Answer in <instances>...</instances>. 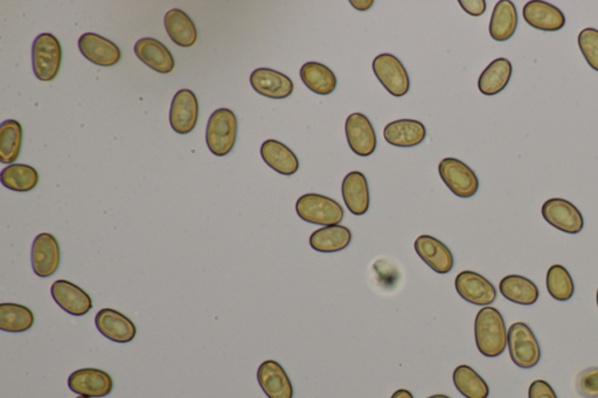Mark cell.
<instances>
[{
  "mask_svg": "<svg viewBox=\"0 0 598 398\" xmlns=\"http://www.w3.org/2000/svg\"><path fill=\"white\" fill-rule=\"evenodd\" d=\"M296 212L303 221L322 227L339 225L345 217L336 200L316 193L302 195L296 202Z\"/></svg>",
  "mask_w": 598,
  "mask_h": 398,
  "instance_id": "cell-3",
  "label": "cell"
},
{
  "mask_svg": "<svg viewBox=\"0 0 598 398\" xmlns=\"http://www.w3.org/2000/svg\"><path fill=\"white\" fill-rule=\"evenodd\" d=\"M438 173L446 187L458 198H472L480 190L476 173L456 158L444 159L438 165Z\"/></svg>",
  "mask_w": 598,
  "mask_h": 398,
  "instance_id": "cell-6",
  "label": "cell"
},
{
  "mask_svg": "<svg viewBox=\"0 0 598 398\" xmlns=\"http://www.w3.org/2000/svg\"><path fill=\"white\" fill-rule=\"evenodd\" d=\"M541 214L547 224L564 233L579 234L584 227L579 208L565 199H549L542 205Z\"/></svg>",
  "mask_w": 598,
  "mask_h": 398,
  "instance_id": "cell-8",
  "label": "cell"
},
{
  "mask_svg": "<svg viewBox=\"0 0 598 398\" xmlns=\"http://www.w3.org/2000/svg\"><path fill=\"white\" fill-rule=\"evenodd\" d=\"M508 329L500 310L484 306L474 320V340L481 356L498 357L508 347Z\"/></svg>",
  "mask_w": 598,
  "mask_h": 398,
  "instance_id": "cell-1",
  "label": "cell"
},
{
  "mask_svg": "<svg viewBox=\"0 0 598 398\" xmlns=\"http://www.w3.org/2000/svg\"><path fill=\"white\" fill-rule=\"evenodd\" d=\"M34 314L26 306L14 302L0 304V329L10 333H23L33 328Z\"/></svg>",
  "mask_w": 598,
  "mask_h": 398,
  "instance_id": "cell-31",
  "label": "cell"
},
{
  "mask_svg": "<svg viewBox=\"0 0 598 398\" xmlns=\"http://www.w3.org/2000/svg\"><path fill=\"white\" fill-rule=\"evenodd\" d=\"M596 300H597V306H598V290H597V294H596Z\"/></svg>",
  "mask_w": 598,
  "mask_h": 398,
  "instance_id": "cell-44",
  "label": "cell"
},
{
  "mask_svg": "<svg viewBox=\"0 0 598 398\" xmlns=\"http://www.w3.org/2000/svg\"><path fill=\"white\" fill-rule=\"evenodd\" d=\"M458 3H460L462 9L469 15H472V17H481V15L485 14V0H460Z\"/></svg>",
  "mask_w": 598,
  "mask_h": 398,
  "instance_id": "cell-39",
  "label": "cell"
},
{
  "mask_svg": "<svg viewBox=\"0 0 598 398\" xmlns=\"http://www.w3.org/2000/svg\"><path fill=\"white\" fill-rule=\"evenodd\" d=\"M23 144V126L14 119L0 125V162L12 165L17 161Z\"/></svg>",
  "mask_w": 598,
  "mask_h": 398,
  "instance_id": "cell-34",
  "label": "cell"
},
{
  "mask_svg": "<svg viewBox=\"0 0 598 398\" xmlns=\"http://www.w3.org/2000/svg\"><path fill=\"white\" fill-rule=\"evenodd\" d=\"M548 293L557 301H568L572 300L575 292L573 278L565 266L554 264L550 266L546 277Z\"/></svg>",
  "mask_w": 598,
  "mask_h": 398,
  "instance_id": "cell-35",
  "label": "cell"
},
{
  "mask_svg": "<svg viewBox=\"0 0 598 398\" xmlns=\"http://www.w3.org/2000/svg\"><path fill=\"white\" fill-rule=\"evenodd\" d=\"M500 290L509 301L525 306L536 304L540 296L536 282L520 274H509L502 278Z\"/></svg>",
  "mask_w": 598,
  "mask_h": 398,
  "instance_id": "cell-27",
  "label": "cell"
},
{
  "mask_svg": "<svg viewBox=\"0 0 598 398\" xmlns=\"http://www.w3.org/2000/svg\"><path fill=\"white\" fill-rule=\"evenodd\" d=\"M258 384L268 398H294V387L277 361L266 360L257 369Z\"/></svg>",
  "mask_w": 598,
  "mask_h": 398,
  "instance_id": "cell-19",
  "label": "cell"
},
{
  "mask_svg": "<svg viewBox=\"0 0 598 398\" xmlns=\"http://www.w3.org/2000/svg\"><path fill=\"white\" fill-rule=\"evenodd\" d=\"M301 79L309 90L314 94H332L337 88V78L333 71L319 62H306L301 69Z\"/></svg>",
  "mask_w": 598,
  "mask_h": 398,
  "instance_id": "cell-30",
  "label": "cell"
},
{
  "mask_svg": "<svg viewBox=\"0 0 598 398\" xmlns=\"http://www.w3.org/2000/svg\"><path fill=\"white\" fill-rule=\"evenodd\" d=\"M456 292L465 301L478 306L491 305L497 300V290L489 280L481 273L462 272L454 281Z\"/></svg>",
  "mask_w": 598,
  "mask_h": 398,
  "instance_id": "cell-9",
  "label": "cell"
},
{
  "mask_svg": "<svg viewBox=\"0 0 598 398\" xmlns=\"http://www.w3.org/2000/svg\"><path fill=\"white\" fill-rule=\"evenodd\" d=\"M581 53L585 61L595 71H598V30L584 29L577 38Z\"/></svg>",
  "mask_w": 598,
  "mask_h": 398,
  "instance_id": "cell-36",
  "label": "cell"
},
{
  "mask_svg": "<svg viewBox=\"0 0 598 398\" xmlns=\"http://www.w3.org/2000/svg\"><path fill=\"white\" fill-rule=\"evenodd\" d=\"M342 199L350 213L361 217L369 212L370 197L369 182L364 173L350 172L341 184Z\"/></svg>",
  "mask_w": 598,
  "mask_h": 398,
  "instance_id": "cell-21",
  "label": "cell"
},
{
  "mask_svg": "<svg viewBox=\"0 0 598 398\" xmlns=\"http://www.w3.org/2000/svg\"><path fill=\"white\" fill-rule=\"evenodd\" d=\"M513 67L509 60L500 58L494 60L478 79V89L486 97H494L508 87L512 78Z\"/></svg>",
  "mask_w": 598,
  "mask_h": 398,
  "instance_id": "cell-26",
  "label": "cell"
},
{
  "mask_svg": "<svg viewBox=\"0 0 598 398\" xmlns=\"http://www.w3.org/2000/svg\"><path fill=\"white\" fill-rule=\"evenodd\" d=\"M508 347L513 364L522 369L536 367L541 360V348L536 334L528 324L518 321L508 332Z\"/></svg>",
  "mask_w": 598,
  "mask_h": 398,
  "instance_id": "cell-4",
  "label": "cell"
},
{
  "mask_svg": "<svg viewBox=\"0 0 598 398\" xmlns=\"http://www.w3.org/2000/svg\"><path fill=\"white\" fill-rule=\"evenodd\" d=\"M390 398H414L413 393L406 389H398Z\"/></svg>",
  "mask_w": 598,
  "mask_h": 398,
  "instance_id": "cell-41",
  "label": "cell"
},
{
  "mask_svg": "<svg viewBox=\"0 0 598 398\" xmlns=\"http://www.w3.org/2000/svg\"><path fill=\"white\" fill-rule=\"evenodd\" d=\"M350 5L358 11H367L373 6V0H350Z\"/></svg>",
  "mask_w": 598,
  "mask_h": 398,
  "instance_id": "cell-40",
  "label": "cell"
},
{
  "mask_svg": "<svg viewBox=\"0 0 598 398\" xmlns=\"http://www.w3.org/2000/svg\"><path fill=\"white\" fill-rule=\"evenodd\" d=\"M51 297L57 304L75 317L86 316L93 309V301L85 290L74 282L59 280L53 282L51 288Z\"/></svg>",
  "mask_w": 598,
  "mask_h": 398,
  "instance_id": "cell-14",
  "label": "cell"
},
{
  "mask_svg": "<svg viewBox=\"0 0 598 398\" xmlns=\"http://www.w3.org/2000/svg\"><path fill=\"white\" fill-rule=\"evenodd\" d=\"M167 34L175 45L192 47L198 40V31L192 19L185 12L173 9L167 12L164 19Z\"/></svg>",
  "mask_w": 598,
  "mask_h": 398,
  "instance_id": "cell-29",
  "label": "cell"
},
{
  "mask_svg": "<svg viewBox=\"0 0 598 398\" xmlns=\"http://www.w3.org/2000/svg\"><path fill=\"white\" fill-rule=\"evenodd\" d=\"M62 61V49L53 34L42 33L34 40L32 47V62L35 77L40 81H53L59 74Z\"/></svg>",
  "mask_w": 598,
  "mask_h": 398,
  "instance_id": "cell-5",
  "label": "cell"
},
{
  "mask_svg": "<svg viewBox=\"0 0 598 398\" xmlns=\"http://www.w3.org/2000/svg\"><path fill=\"white\" fill-rule=\"evenodd\" d=\"M428 398H452V397H449V396H446V395H442V393H440V395H433V396H430Z\"/></svg>",
  "mask_w": 598,
  "mask_h": 398,
  "instance_id": "cell-42",
  "label": "cell"
},
{
  "mask_svg": "<svg viewBox=\"0 0 598 398\" xmlns=\"http://www.w3.org/2000/svg\"><path fill=\"white\" fill-rule=\"evenodd\" d=\"M77 398H91V397H87V396H79Z\"/></svg>",
  "mask_w": 598,
  "mask_h": 398,
  "instance_id": "cell-43",
  "label": "cell"
},
{
  "mask_svg": "<svg viewBox=\"0 0 598 398\" xmlns=\"http://www.w3.org/2000/svg\"><path fill=\"white\" fill-rule=\"evenodd\" d=\"M71 392L87 397H106L114 389L113 377L97 368H83L71 373L68 379Z\"/></svg>",
  "mask_w": 598,
  "mask_h": 398,
  "instance_id": "cell-10",
  "label": "cell"
},
{
  "mask_svg": "<svg viewBox=\"0 0 598 398\" xmlns=\"http://www.w3.org/2000/svg\"><path fill=\"white\" fill-rule=\"evenodd\" d=\"M373 71L378 82L390 95L404 97L409 91L410 81L404 63L396 55L384 53L373 61Z\"/></svg>",
  "mask_w": 598,
  "mask_h": 398,
  "instance_id": "cell-7",
  "label": "cell"
},
{
  "mask_svg": "<svg viewBox=\"0 0 598 398\" xmlns=\"http://www.w3.org/2000/svg\"><path fill=\"white\" fill-rule=\"evenodd\" d=\"M522 15L529 26L539 31L557 32L565 25L564 12L547 2H528Z\"/></svg>",
  "mask_w": 598,
  "mask_h": 398,
  "instance_id": "cell-20",
  "label": "cell"
},
{
  "mask_svg": "<svg viewBox=\"0 0 598 398\" xmlns=\"http://www.w3.org/2000/svg\"><path fill=\"white\" fill-rule=\"evenodd\" d=\"M32 268L37 276L47 278L58 272L61 254L57 238L49 233L35 237L32 245Z\"/></svg>",
  "mask_w": 598,
  "mask_h": 398,
  "instance_id": "cell-12",
  "label": "cell"
},
{
  "mask_svg": "<svg viewBox=\"0 0 598 398\" xmlns=\"http://www.w3.org/2000/svg\"><path fill=\"white\" fill-rule=\"evenodd\" d=\"M98 332L117 344H127L135 339L137 329L125 314L113 309H102L95 317Z\"/></svg>",
  "mask_w": 598,
  "mask_h": 398,
  "instance_id": "cell-16",
  "label": "cell"
},
{
  "mask_svg": "<svg viewBox=\"0 0 598 398\" xmlns=\"http://www.w3.org/2000/svg\"><path fill=\"white\" fill-rule=\"evenodd\" d=\"M576 390L584 398H598V367H590L579 374Z\"/></svg>",
  "mask_w": 598,
  "mask_h": 398,
  "instance_id": "cell-37",
  "label": "cell"
},
{
  "mask_svg": "<svg viewBox=\"0 0 598 398\" xmlns=\"http://www.w3.org/2000/svg\"><path fill=\"white\" fill-rule=\"evenodd\" d=\"M345 133L350 150L357 156L369 157L376 153L378 146L376 130L365 115L359 113L350 115L346 119Z\"/></svg>",
  "mask_w": 598,
  "mask_h": 398,
  "instance_id": "cell-11",
  "label": "cell"
},
{
  "mask_svg": "<svg viewBox=\"0 0 598 398\" xmlns=\"http://www.w3.org/2000/svg\"><path fill=\"white\" fill-rule=\"evenodd\" d=\"M518 27V12L513 2L500 0L494 6L491 22H490V35L496 42H508L516 33Z\"/></svg>",
  "mask_w": 598,
  "mask_h": 398,
  "instance_id": "cell-28",
  "label": "cell"
},
{
  "mask_svg": "<svg viewBox=\"0 0 598 398\" xmlns=\"http://www.w3.org/2000/svg\"><path fill=\"white\" fill-rule=\"evenodd\" d=\"M135 53L143 63L161 74L174 69V58L164 43L154 38H143L135 45Z\"/></svg>",
  "mask_w": 598,
  "mask_h": 398,
  "instance_id": "cell-22",
  "label": "cell"
},
{
  "mask_svg": "<svg viewBox=\"0 0 598 398\" xmlns=\"http://www.w3.org/2000/svg\"><path fill=\"white\" fill-rule=\"evenodd\" d=\"M453 381L454 387L465 398H488L490 395L488 384L470 366H458L453 370Z\"/></svg>",
  "mask_w": 598,
  "mask_h": 398,
  "instance_id": "cell-32",
  "label": "cell"
},
{
  "mask_svg": "<svg viewBox=\"0 0 598 398\" xmlns=\"http://www.w3.org/2000/svg\"><path fill=\"white\" fill-rule=\"evenodd\" d=\"M250 85L257 94L271 99L288 98L294 89L289 77L269 69H255L250 75Z\"/></svg>",
  "mask_w": 598,
  "mask_h": 398,
  "instance_id": "cell-17",
  "label": "cell"
},
{
  "mask_svg": "<svg viewBox=\"0 0 598 398\" xmlns=\"http://www.w3.org/2000/svg\"><path fill=\"white\" fill-rule=\"evenodd\" d=\"M414 248L418 257L434 273L445 274L452 272L454 265L453 255L444 242L430 235H421L414 243Z\"/></svg>",
  "mask_w": 598,
  "mask_h": 398,
  "instance_id": "cell-15",
  "label": "cell"
},
{
  "mask_svg": "<svg viewBox=\"0 0 598 398\" xmlns=\"http://www.w3.org/2000/svg\"><path fill=\"white\" fill-rule=\"evenodd\" d=\"M238 136V119L232 110L221 107L210 117L206 129V143L210 153L225 157L232 153Z\"/></svg>",
  "mask_w": 598,
  "mask_h": 398,
  "instance_id": "cell-2",
  "label": "cell"
},
{
  "mask_svg": "<svg viewBox=\"0 0 598 398\" xmlns=\"http://www.w3.org/2000/svg\"><path fill=\"white\" fill-rule=\"evenodd\" d=\"M2 184L14 192L26 193L39 184L38 171L30 165L12 164L0 174Z\"/></svg>",
  "mask_w": 598,
  "mask_h": 398,
  "instance_id": "cell-33",
  "label": "cell"
},
{
  "mask_svg": "<svg viewBox=\"0 0 598 398\" xmlns=\"http://www.w3.org/2000/svg\"><path fill=\"white\" fill-rule=\"evenodd\" d=\"M352 242V233L348 227L334 225L322 227L311 234V248L318 253L332 254L348 248Z\"/></svg>",
  "mask_w": 598,
  "mask_h": 398,
  "instance_id": "cell-24",
  "label": "cell"
},
{
  "mask_svg": "<svg viewBox=\"0 0 598 398\" xmlns=\"http://www.w3.org/2000/svg\"><path fill=\"white\" fill-rule=\"evenodd\" d=\"M384 137L390 145L414 147L425 142L426 130L424 123L416 119H398L386 125Z\"/></svg>",
  "mask_w": 598,
  "mask_h": 398,
  "instance_id": "cell-23",
  "label": "cell"
},
{
  "mask_svg": "<svg viewBox=\"0 0 598 398\" xmlns=\"http://www.w3.org/2000/svg\"><path fill=\"white\" fill-rule=\"evenodd\" d=\"M199 117L198 98L192 90L182 89L174 95L170 110L171 127L179 134L192 133Z\"/></svg>",
  "mask_w": 598,
  "mask_h": 398,
  "instance_id": "cell-13",
  "label": "cell"
},
{
  "mask_svg": "<svg viewBox=\"0 0 598 398\" xmlns=\"http://www.w3.org/2000/svg\"><path fill=\"white\" fill-rule=\"evenodd\" d=\"M261 156L266 164L282 175L297 173L299 162L296 154L283 143L269 139L261 146Z\"/></svg>",
  "mask_w": 598,
  "mask_h": 398,
  "instance_id": "cell-25",
  "label": "cell"
},
{
  "mask_svg": "<svg viewBox=\"0 0 598 398\" xmlns=\"http://www.w3.org/2000/svg\"><path fill=\"white\" fill-rule=\"evenodd\" d=\"M79 49L83 57L101 67H113L122 58L121 50L117 43L95 33L82 34L79 39Z\"/></svg>",
  "mask_w": 598,
  "mask_h": 398,
  "instance_id": "cell-18",
  "label": "cell"
},
{
  "mask_svg": "<svg viewBox=\"0 0 598 398\" xmlns=\"http://www.w3.org/2000/svg\"><path fill=\"white\" fill-rule=\"evenodd\" d=\"M528 398H557V396L548 382L537 380L529 385Z\"/></svg>",
  "mask_w": 598,
  "mask_h": 398,
  "instance_id": "cell-38",
  "label": "cell"
}]
</instances>
